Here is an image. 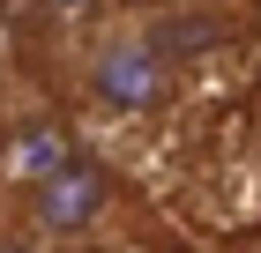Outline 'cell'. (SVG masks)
I'll list each match as a JSON object with an SVG mask.
<instances>
[{
    "mask_svg": "<svg viewBox=\"0 0 261 253\" xmlns=\"http://www.w3.org/2000/svg\"><path fill=\"white\" fill-rule=\"evenodd\" d=\"M75 90H82V104L105 112V119H149V112L172 104L179 67L164 60L149 15H112V22H97V30L82 38V52H75Z\"/></svg>",
    "mask_w": 261,
    "mask_h": 253,
    "instance_id": "obj_1",
    "label": "cell"
},
{
    "mask_svg": "<svg viewBox=\"0 0 261 253\" xmlns=\"http://www.w3.org/2000/svg\"><path fill=\"white\" fill-rule=\"evenodd\" d=\"M112 209H120L112 172L82 149L60 179H45L38 194H22V201H15V223H22L15 238H22V246H90V238H105Z\"/></svg>",
    "mask_w": 261,
    "mask_h": 253,
    "instance_id": "obj_2",
    "label": "cell"
},
{
    "mask_svg": "<svg viewBox=\"0 0 261 253\" xmlns=\"http://www.w3.org/2000/svg\"><path fill=\"white\" fill-rule=\"evenodd\" d=\"M75 156H82V142L67 134V119H53V112H15L0 127V179L15 186V201L38 194L45 179H60Z\"/></svg>",
    "mask_w": 261,
    "mask_h": 253,
    "instance_id": "obj_3",
    "label": "cell"
},
{
    "mask_svg": "<svg viewBox=\"0 0 261 253\" xmlns=\"http://www.w3.org/2000/svg\"><path fill=\"white\" fill-rule=\"evenodd\" d=\"M53 15H90V8H105V0H45Z\"/></svg>",
    "mask_w": 261,
    "mask_h": 253,
    "instance_id": "obj_4",
    "label": "cell"
},
{
    "mask_svg": "<svg viewBox=\"0 0 261 253\" xmlns=\"http://www.w3.org/2000/svg\"><path fill=\"white\" fill-rule=\"evenodd\" d=\"M0 97H8V67H0Z\"/></svg>",
    "mask_w": 261,
    "mask_h": 253,
    "instance_id": "obj_5",
    "label": "cell"
},
{
    "mask_svg": "<svg viewBox=\"0 0 261 253\" xmlns=\"http://www.w3.org/2000/svg\"><path fill=\"white\" fill-rule=\"evenodd\" d=\"M0 8H8V0H0Z\"/></svg>",
    "mask_w": 261,
    "mask_h": 253,
    "instance_id": "obj_6",
    "label": "cell"
}]
</instances>
